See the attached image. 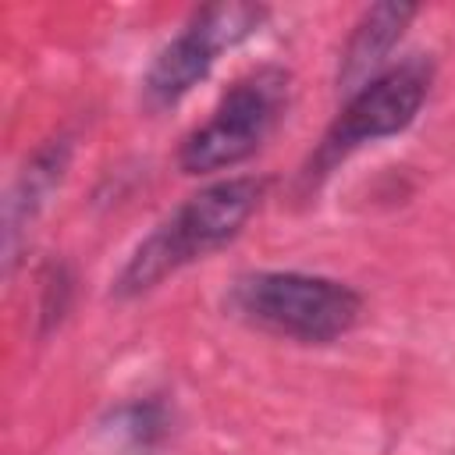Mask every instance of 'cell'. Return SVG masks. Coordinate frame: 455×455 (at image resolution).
<instances>
[{
	"label": "cell",
	"mask_w": 455,
	"mask_h": 455,
	"mask_svg": "<svg viewBox=\"0 0 455 455\" xmlns=\"http://www.w3.org/2000/svg\"><path fill=\"white\" fill-rule=\"evenodd\" d=\"M416 18L412 4H373L363 11V18L352 25V36L338 60V85L352 96L366 82H373L380 71H387V53L402 39L405 25Z\"/></svg>",
	"instance_id": "6"
},
{
	"label": "cell",
	"mask_w": 455,
	"mask_h": 455,
	"mask_svg": "<svg viewBox=\"0 0 455 455\" xmlns=\"http://www.w3.org/2000/svg\"><path fill=\"white\" fill-rule=\"evenodd\" d=\"M267 18L263 7H249V4H210V7H199L188 25L153 57L149 71H146V82H142V96L153 110H164V107H174L192 85H199L217 53L249 39L259 21Z\"/></svg>",
	"instance_id": "5"
},
{
	"label": "cell",
	"mask_w": 455,
	"mask_h": 455,
	"mask_svg": "<svg viewBox=\"0 0 455 455\" xmlns=\"http://www.w3.org/2000/svg\"><path fill=\"white\" fill-rule=\"evenodd\" d=\"M288 103V75L281 68H259L238 78L213 114L181 142L178 164L185 174H213L252 156L274 132Z\"/></svg>",
	"instance_id": "3"
},
{
	"label": "cell",
	"mask_w": 455,
	"mask_h": 455,
	"mask_svg": "<svg viewBox=\"0 0 455 455\" xmlns=\"http://www.w3.org/2000/svg\"><path fill=\"white\" fill-rule=\"evenodd\" d=\"M430 82H434V68L419 57H409V60L380 71L363 89H355L348 96V103L341 107V114L334 117V124L327 128L316 156L309 160V174L313 171L327 174L352 149L405 132L416 121L419 107L427 103Z\"/></svg>",
	"instance_id": "4"
},
{
	"label": "cell",
	"mask_w": 455,
	"mask_h": 455,
	"mask_svg": "<svg viewBox=\"0 0 455 455\" xmlns=\"http://www.w3.org/2000/svg\"><path fill=\"white\" fill-rule=\"evenodd\" d=\"M259 199L263 181L256 178H224L199 188L135 245V252L114 281V295H142L156 288L164 277L178 274L181 267L217 252L245 228Z\"/></svg>",
	"instance_id": "1"
},
{
	"label": "cell",
	"mask_w": 455,
	"mask_h": 455,
	"mask_svg": "<svg viewBox=\"0 0 455 455\" xmlns=\"http://www.w3.org/2000/svg\"><path fill=\"white\" fill-rule=\"evenodd\" d=\"M110 434L135 448V451H156L167 437H171V416L160 402L146 398V402H128L121 409L110 412Z\"/></svg>",
	"instance_id": "8"
},
{
	"label": "cell",
	"mask_w": 455,
	"mask_h": 455,
	"mask_svg": "<svg viewBox=\"0 0 455 455\" xmlns=\"http://www.w3.org/2000/svg\"><path fill=\"white\" fill-rule=\"evenodd\" d=\"M68 142L64 139H53L46 142L43 149H36V156L25 164V171L18 174L11 196H7V228H4V252H7V263L14 259L18 252V238L21 231L32 224V217L39 213V206L46 203V196L53 192V185L60 181L64 167H68Z\"/></svg>",
	"instance_id": "7"
},
{
	"label": "cell",
	"mask_w": 455,
	"mask_h": 455,
	"mask_svg": "<svg viewBox=\"0 0 455 455\" xmlns=\"http://www.w3.org/2000/svg\"><path fill=\"white\" fill-rule=\"evenodd\" d=\"M228 306L249 327L302 345H331L363 316V299L355 288L302 270L242 274L228 291Z\"/></svg>",
	"instance_id": "2"
}]
</instances>
